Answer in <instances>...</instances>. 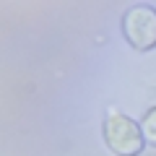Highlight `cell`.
Instances as JSON below:
<instances>
[{"label":"cell","instance_id":"obj_2","mask_svg":"<svg viewBox=\"0 0 156 156\" xmlns=\"http://www.w3.org/2000/svg\"><path fill=\"white\" fill-rule=\"evenodd\" d=\"M125 39L135 50H151L156 47V11L148 5H135L122 18Z\"/></svg>","mask_w":156,"mask_h":156},{"label":"cell","instance_id":"obj_1","mask_svg":"<svg viewBox=\"0 0 156 156\" xmlns=\"http://www.w3.org/2000/svg\"><path fill=\"white\" fill-rule=\"evenodd\" d=\"M104 140L117 156H138L143 151V133L125 115H109L104 120Z\"/></svg>","mask_w":156,"mask_h":156},{"label":"cell","instance_id":"obj_3","mask_svg":"<svg viewBox=\"0 0 156 156\" xmlns=\"http://www.w3.org/2000/svg\"><path fill=\"white\" fill-rule=\"evenodd\" d=\"M143 138L151 146H156V107L143 117Z\"/></svg>","mask_w":156,"mask_h":156}]
</instances>
